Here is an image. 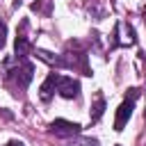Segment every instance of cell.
Here are the masks:
<instances>
[{
	"instance_id": "obj_1",
	"label": "cell",
	"mask_w": 146,
	"mask_h": 146,
	"mask_svg": "<svg viewBox=\"0 0 146 146\" xmlns=\"http://www.w3.org/2000/svg\"><path fill=\"white\" fill-rule=\"evenodd\" d=\"M16 66H11V68H7V73H5V78H7V82L9 84H14V87H18V89H25L30 82H32V75H34V66L25 59V57H16Z\"/></svg>"
},
{
	"instance_id": "obj_2",
	"label": "cell",
	"mask_w": 146,
	"mask_h": 146,
	"mask_svg": "<svg viewBox=\"0 0 146 146\" xmlns=\"http://www.w3.org/2000/svg\"><path fill=\"white\" fill-rule=\"evenodd\" d=\"M139 96V89H130V94L125 96V100L119 105V110H116V119H114V130L116 132H121L123 130V125L128 123V119L132 116V110H135V98Z\"/></svg>"
},
{
	"instance_id": "obj_3",
	"label": "cell",
	"mask_w": 146,
	"mask_h": 146,
	"mask_svg": "<svg viewBox=\"0 0 146 146\" xmlns=\"http://www.w3.org/2000/svg\"><path fill=\"white\" fill-rule=\"evenodd\" d=\"M112 36H114V39H112L110 48H116V46H132V43L137 41L132 25H128V23H123V21H119V27L114 25V32H112Z\"/></svg>"
},
{
	"instance_id": "obj_4",
	"label": "cell",
	"mask_w": 146,
	"mask_h": 146,
	"mask_svg": "<svg viewBox=\"0 0 146 146\" xmlns=\"http://www.w3.org/2000/svg\"><path fill=\"white\" fill-rule=\"evenodd\" d=\"M50 132H52L55 137H64V139H68V137L80 135V125L73 123V121H66V119H55V121L50 123Z\"/></svg>"
},
{
	"instance_id": "obj_5",
	"label": "cell",
	"mask_w": 146,
	"mask_h": 146,
	"mask_svg": "<svg viewBox=\"0 0 146 146\" xmlns=\"http://www.w3.org/2000/svg\"><path fill=\"white\" fill-rule=\"evenodd\" d=\"M57 91H59L62 98H78V94H80V82L73 80V78L59 75V80H57Z\"/></svg>"
},
{
	"instance_id": "obj_6",
	"label": "cell",
	"mask_w": 146,
	"mask_h": 146,
	"mask_svg": "<svg viewBox=\"0 0 146 146\" xmlns=\"http://www.w3.org/2000/svg\"><path fill=\"white\" fill-rule=\"evenodd\" d=\"M25 30H27V21H21V32L16 34V57H27V52L32 50V43L25 36Z\"/></svg>"
},
{
	"instance_id": "obj_7",
	"label": "cell",
	"mask_w": 146,
	"mask_h": 146,
	"mask_svg": "<svg viewBox=\"0 0 146 146\" xmlns=\"http://www.w3.org/2000/svg\"><path fill=\"white\" fill-rule=\"evenodd\" d=\"M57 80H59V73H50V75L43 80V84H41V89H39V96H41L43 103H50L52 94L57 91Z\"/></svg>"
},
{
	"instance_id": "obj_8",
	"label": "cell",
	"mask_w": 146,
	"mask_h": 146,
	"mask_svg": "<svg viewBox=\"0 0 146 146\" xmlns=\"http://www.w3.org/2000/svg\"><path fill=\"white\" fill-rule=\"evenodd\" d=\"M103 112H105V98H103V94H96V98H94V105H91V123H96L100 116H103Z\"/></svg>"
},
{
	"instance_id": "obj_9",
	"label": "cell",
	"mask_w": 146,
	"mask_h": 146,
	"mask_svg": "<svg viewBox=\"0 0 146 146\" xmlns=\"http://www.w3.org/2000/svg\"><path fill=\"white\" fill-rule=\"evenodd\" d=\"M66 146H100V144H98V139H91V137H80V135H75V139H73V137H68Z\"/></svg>"
},
{
	"instance_id": "obj_10",
	"label": "cell",
	"mask_w": 146,
	"mask_h": 146,
	"mask_svg": "<svg viewBox=\"0 0 146 146\" xmlns=\"http://www.w3.org/2000/svg\"><path fill=\"white\" fill-rule=\"evenodd\" d=\"M5 36H7V25L0 21V50L5 48Z\"/></svg>"
},
{
	"instance_id": "obj_11",
	"label": "cell",
	"mask_w": 146,
	"mask_h": 146,
	"mask_svg": "<svg viewBox=\"0 0 146 146\" xmlns=\"http://www.w3.org/2000/svg\"><path fill=\"white\" fill-rule=\"evenodd\" d=\"M7 146H25V144H23V141H21V139H11V141H9V144H7Z\"/></svg>"
},
{
	"instance_id": "obj_12",
	"label": "cell",
	"mask_w": 146,
	"mask_h": 146,
	"mask_svg": "<svg viewBox=\"0 0 146 146\" xmlns=\"http://www.w3.org/2000/svg\"><path fill=\"white\" fill-rule=\"evenodd\" d=\"M21 2H23V0H14V7H18V5H21Z\"/></svg>"
},
{
	"instance_id": "obj_13",
	"label": "cell",
	"mask_w": 146,
	"mask_h": 146,
	"mask_svg": "<svg viewBox=\"0 0 146 146\" xmlns=\"http://www.w3.org/2000/svg\"><path fill=\"white\" fill-rule=\"evenodd\" d=\"M144 21H146V7H144Z\"/></svg>"
}]
</instances>
